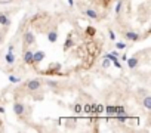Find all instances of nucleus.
<instances>
[{"label":"nucleus","instance_id":"nucleus-1","mask_svg":"<svg viewBox=\"0 0 151 133\" xmlns=\"http://www.w3.org/2000/svg\"><path fill=\"white\" fill-rule=\"evenodd\" d=\"M46 56V53L43 50H36L33 52V65H37V64H40Z\"/></svg>","mask_w":151,"mask_h":133},{"label":"nucleus","instance_id":"nucleus-2","mask_svg":"<svg viewBox=\"0 0 151 133\" xmlns=\"http://www.w3.org/2000/svg\"><path fill=\"white\" fill-rule=\"evenodd\" d=\"M40 87H42V83H40V80H37V78L30 80V82L27 83V89H28L30 92H37Z\"/></svg>","mask_w":151,"mask_h":133},{"label":"nucleus","instance_id":"nucleus-3","mask_svg":"<svg viewBox=\"0 0 151 133\" xmlns=\"http://www.w3.org/2000/svg\"><path fill=\"white\" fill-rule=\"evenodd\" d=\"M14 112H15V115H18V117H22L24 114H25V105L22 104V102H15L14 104Z\"/></svg>","mask_w":151,"mask_h":133},{"label":"nucleus","instance_id":"nucleus-4","mask_svg":"<svg viewBox=\"0 0 151 133\" xmlns=\"http://www.w3.org/2000/svg\"><path fill=\"white\" fill-rule=\"evenodd\" d=\"M124 38L129 40V42H139V40L142 38V36L135 33V31H126L124 33Z\"/></svg>","mask_w":151,"mask_h":133},{"label":"nucleus","instance_id":"nucleus-5","mask_svg":"<svg viewBox=\"0 0 151 133\" xmlns=\"http://www.w3.org/2000/svg\"><path fill=\"white\" fill-rule=\"evenodd\" d=\"M34 42H36V37H34L33 31H27L24 34V45L25 46H31V45H34Z\"/></svg>","mask_w":151,"mask_h":133},{"label":"nucleus","instance_id":"nucleus-6","mask_svg":"<svg viewBox=\"0 0 151 133\" xmlns=\"http://www.w3.org/2000/svg\"><path fill=\"white\" fill-rule=\"evenodd\" d=\"M22 59H24V62L27 64V65H33V50H31V49H27V50H25Z\"/></svg>","mask_w":151,"mask_h":133},{"label":"nucleus","instance_id":"nucleus-7","mask_svg":"<svg viewBox=\"0 0 151 133\" xmlns=\"http://www.w3.org/2000/svg\"><path fill=\"white\" fill-rule=\"evenodd\" d=\"M47 40L50 43H56V40H58V30L54 28V30H50L47 33Z\"/></svg>","mask_w":151,"mask_h":133},{"label":"nucleus","instance_id":"nucleus-8","mask_svg":"<svg viewBox=\"0 0 151 133\" xmlns=\"http://www.w3.org/2000/svg\"><path fill=\"white\" fill-rule=\"evenodd\" d=\"M15 61H16V58H15V55H14V52H8L6 55H5V62H6L8 65H14Z\"/></svg>","mask_w":151,"mask_h":133},{"label":"nucleus","instance_id":"nucleus-9","mask_svg":"<svg viewBox=\"0 0 151 133\" xmlns=\"http://www.w3.org/2000/svg\"><path fill=\"white\" fill-rule=\"evenodd\" d=\"M138 65H139V59H138L136 56H133V58H129V59H128V66H129L130 70H135Z\"/></svg>","mask_w":151,"mask_h":133},{"label":"nucleus","instance_id":"nucleus-10","mask_svg":"<svg viewBox=\"0 0 151 133\" xmlns=\"http://www.w3.org/2000/svg\"><path fill=\"white\" fill-rule=\"evenodd\" d=\"M0 25H3V27L10 25V19H9V16L6 15V13H0Z\"/></svg>","mask_w":151,"mask_h":133},{"label":"nucleus","instance_id":"nucleus-11","mask_svg":"<svg viewBox=\"0 0 151 133\" xmlns=\"http://www.w3.org/2000/svg\"><path fill=\"white\" fill-rule=\"evenodd\" d=\"M71 110H73V112H76V114H80V112H83V105H82L80 102H76V104H73Z\"/></svg>","mask_w":151,"mask_h":133},{"label":"nucleus","instance_id":"nucleus-12","mask_svg":"<svg viewBox=\"0 0 151 133\" xmlns=\"http://www.w3.org/2000/svg\"><path fill=\"white\" fill-rule=\"evenodd\" d=\"M84 13H86V16H89V18H92V19H98V18H99V16H98V12L93 10V9H86Z\"/></svg>","mask_w":151,"mask_h":133},{"label":"nucleus","instance_id":"nucleus-13","mask_svg":"<svg viewBox=\"0 0 151 133\" xmlns=\"http://www.w3.org/2000/svg\"><path fill=\"white\" fill-rule=\"evenodd\" d=\"M93 108H95V104H86V105H83V112L92 114L93 112Z\"/></svg>","mask_w":151,"mask_h":133},{"label":"nucleus","instance_id":"nucleus-14","mask_svg":"<svg viewBox=\"0 0 151 133\" xmlns=\"http://www.w3.org/2000/svg\"><path fill=\"white\" fill-rule=\"evenodd\" d=\"M142 104H144V106H145L147 110H151V96L150 95H145L144 99H142Z\"/></svg>","mask_w":151,"mask_h":133},{"label":"nucleus","instance_id":"nucleus-15","mask_svg":"<svg viewBox=\"0 0 151 133\" xmlns=\"http://www.w3.org/2000/svg\"><path fill=\"white\" fill-rule=\"evenodd\" d=\"M73 46H74V42H73L71 36H68V37H67V40H65V43H64V49L67 50V49H71Z\"/></svg>","mask_w":151,"mask_h":133},{"label":"nucleus","instance_id":"nucleus-16","mask_svg":"<svg viewBox=\"0 0 151 133\" xmlns=\"http://www.w3.org/2000/svg\"><path fill=\"white\" fill-rule=\"evenodd\" d=\"M114 115H116L117 121H128L129 120V115H126V112L124 114H114Z\"/></svg>","mask_w":151,"mask_h":133},{"label":"nucleus","instance_id":"nucleus-17","mask_svg":"<svg viewBox=\"0 0 151 133\" xmlns=\"http://www.w3.org/2000/svg\"><path fill=\"white\" fill-rule=\"evenodd\" d=\"M121 8H123V0H119V2L116 3V8H114L116 15H120V13H121Z\"/></svg>","mask_w":151,"mask_h":133},{"label":"nucleus","instance_id":"nucleus-18","mask_svg":"<svg viewBox=\"0 0 151 133\" xmlns=\"http://www.w3.org/2000/svg\"><path fill=\"white\" fill-rule=\"evenodd\" d=\"M105 112L108 114V115H114L116 114V106H113V105H108V106H105Z\"/></svg>","mask_w":151,"mask_h":133},{"label":"nucleus","instance_id":"nucleus-19","mask_svg":"<svg viewBox=\"0 0 151 133\" xmlns=\"http://www.w3.org/2000/svg\"><path fill=\"white\" fill-rule=\"evenodd\" d=\"M93 112H95V114H101V112H104V106L101 105V104H95Z\"/></svg>","mask_w":151,"mask_h":133},{"label":"nucleus","instance_id":"nucleus-20","mask_svg":"<svg viewBox=\"0 0 151 133\" xmlns=\"http://www.w3.org/2000/svg\"><path fill=\"white\" fill-rule=\"evenodd\" d=\"M111 64L114 65V66H117V68H121V64H120V61H119V58H111Z\"/></svg>","mask_w":151,"mask_h":133},{"label":"nucleus","instance_id":"nucleus-21","mask_svg":"<svg viewBox=\"0 0 151 133\" xmlns=\"http://www.w3.org/2000/svg\"><path fill=\"white\" fill-rule=\"evenodd\" d=\"M110 65H111V59H108V58H104V59H102V68H108Z\"/></svg>","mask_w":151,"mask_h":133},{"label":"nucleus","instance_id":"nucleus-22","mask_svg":"<svg viewBox=\"0 0 151 133\" xmlns=\"http://www.w3.org/2000/svg\"><path fill=\"white\" fill-rule=\"evenodd\" d=\"M124 112H126V108H124V106H121V105L116 106V114H124Z\"/></svg>","mask_w":151,"mask_h":133},{"label":"nucleus","instance_id":"nucleus-23","mask_svg":"<svg viewBox=\"0 0 151 133\" xmlns=\"http://www.w3.org/2000/svg\"><path fill=\"white\" fill-rule=\"evenodd\" d=\"M9 82H12V83H21V78L15 77V75H9Z\"/></svg>","mask_w":151,"mask_h":133},{"label":"nucleus","instance_id":"nucleus-24","mask_svg":"<svg viewBox=\"0 0 151 133\" xmlns=\"http://www.w3.org/2000/svg\"><path fill=\"white\" fill-rule=\"evenodd\" d=\"M126 47H128V45H126V43H116V49L117 50H124Z\"/></svg>","mask_w":151,"mask_h":133},{"label":"nucleus","instance_id":"nucleus-25","mask_svg":"<svg viewBox=\"0 0 151 133\" xmlns=\"http://www.w3.org/2000/svg\"><path fill=\"white\" fill-rule=\"evenodd\" d=\"M86 31H87V34H89V36H93V34L96 33V30L93 28V27H87V30H86Z\"/></svg>","mask_w":151,"mask_h":133},{"label":"nucleus","instance_id":"nucleus-26","mask_svg":"<svg viewBox=\"0 0 151 133\" xmlns=\"http://www.w3.org/2000/svg\"><path fill=\"white\" fill-rule=\"evenodd\" d=\"M46 84L54 86V87H56V86H58V83H56V82H54V80H46Z\"/></svg>","mask_w":151,"mask_h":133},{"label":"nucleus","instance_id":"nucleus-27","mask_svg":"<svg viewBox=\"0 0 151 133\" xmlns=\"http://www.w3.org/2000/svg\"><path fill=\"white\" fill-rule=\"evenodd\" d=\"M108 36H110V40H116V34H114V31H108Z\"/></svg>","mask_w":151,"mask_h":133},{"label":"nucleus","instance_id":"nucleus-28","mask_svg":"<svg viewBox=\"0 0 151 133\" xmlns=\"http://www.w3.org/2000/svg\"><path fill=\"white\" fill-rule=\"evenodd\" d=\"M14 49H15V46H14V45H9V47H8V52H14Z\"/></svg>","mask_w":151,"mask_h":133},{"label":"nucleus","instance_id":"nucleus-29","mask_svg":"<svg viewBox=\"0 0 151 133\" xmlns=\"http://www.w3.org/2000/svg\"><path fill=\"white\" fill-rule=\"evenodd\" d=\"M68 6H70V8L74 6V0H68Z\"/></svg>","mask_w":151,"mask_h":133},{"label":"nucleus","instance_id":"nucleus-30","mask_svg":"<svg viewBox=\"0 0 151 133\" xmlns=\"http://www.w3.org/2000/svg\"><path fill=\"white\" fill-rule=\"evenodd\" d=\"M6 110H5V106H0V114H5Z\"/></svg>","mask_w":151,"mask_h":133},{"label":"nucleus","instance_id":"nucleus-31","mask_svg":"<svg viewBox=\"0 0 151 133\" xmlns=\"http://www.w3.org/2000/svg\"><path fill=\"white\" fill-rule=\"evenodd\" d=\"M3 42V33H0V43Z\"/></svg>","mask_w":151,"mask_h":133}]
</instances>
